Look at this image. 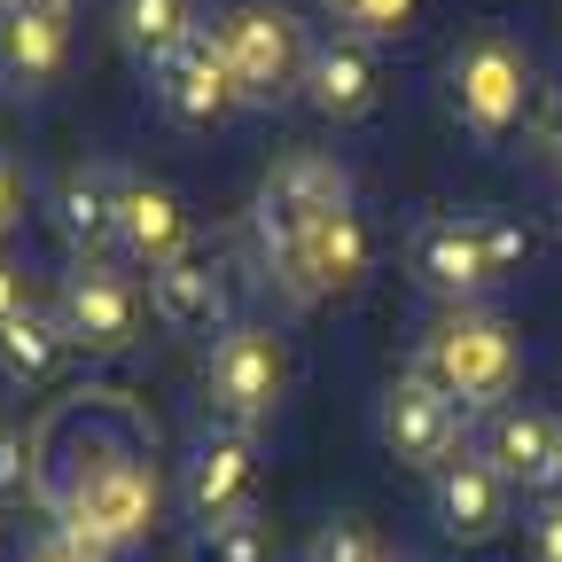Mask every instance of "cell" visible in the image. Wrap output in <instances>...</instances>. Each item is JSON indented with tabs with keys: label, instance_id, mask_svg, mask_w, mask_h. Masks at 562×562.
I'll return each mask as SVG.
<instances>
[{
	"label": "cell",
	"instance_id": "1",
	"mask_svg": "<svg viewBox=\"0 0 562 562\" xmlns=\"http://www.w3.org/2000/svg\"><path fill=\"white\" fill-rule=\"evenodd\" d=\"M47 508L70 539L125 554L157 531V469L140 446H94V461H79V476L63 492H47Z\"/></svg>",
	"mask_w": 562,
	"mask_h": 562
},
{
	"label": "cell",
	"instance_id": "2",
	"mask_svg": "<svg viewBox=\"0 0 562 562\" xmlns=\"http://www.w3.org/2000/svg\"><path fill=\"white\" fill-rule=\"evenodd\" d=\"M406 375L438 383L461 414H501V406H508V391H516V336H508V321H501V313H484V305H453L446 321L422 328Z\"/></svg>",
	"mask_w": 562,
	"mask_h": 562
},
{
	"label": "cell",
	"instance_id": "3",
	"mask_svg": "<svg viewBox=\"0 0 562 562\" xmlns=\"http://www.w3.org/2000/svg\"><path fill=\"white\" fill-rule=\"evenodd\" d=\"M211 40H220V55H227V79H235L243 110H281V102H297L313 32L281 9V0H227V9L211 16Z\"/></svg>",
	"mask_w": 562,
	"mask_h": 562
},
{
	"label": "cell",
	"instance_id": "4",
	"mask_svg": "<svg viewBox=\"0 0 562 562\" xmlns=\"http://www.w3.org/2000/svg\"><path fill=\"white\" fill-rule=\"evenodd\" d=\"M290 398V344H281L266 321H235L227 336H211V360H203V422L220 430L258 438L266 422Z\"/></svg>",
	"mask_w": 562,
	"mask_h": 562
},
{
	"label": "cell",
	"instance_id": "5",
	"mask_svg": "<svg viewBox=\"0 0 562 562\" xmlns=\"http://www.w3.org/2000/svg\"><path fill=\"white\" fill-rule=\"evenodd\" d=\"M446 102H453V117H461L469 140L501 149V140L524 125V110H531V55L501 24L469 32L453 47V63H446Z\"/></svg>",
	"mask_w": 562,
	"mask_h": 562
},
{
	"label": "cell",
	"instance_id": "6",
	"mask_svg": "<svg viewBox=\"0 0 562 562\" xmlns=\"http://www.w3.org/2000/svg\"><path fill=\"white\" fill-rule=\"evenodd\" d=\"M336 211H351V172L328 149H290V157L258 180V195H250V235H258L266 266L290 250L305 227L336 220Z\"/></svg>",
	"mask_w": 562,
	"mask_h": 562
},
{
	"label": "cell",
	"instance_id": "7",
	"mask_svg": "<svg viewBox=\"0 0 562 562\" xmlns=\"http://www.w3.org/2000/svg\"><path fill=\"white\" fill-rule=\"evenodd\" d=\"M55 313H63L70 351H87V360H125V351L140 344V290L110 258H70Z\"/></svg>",
	"mask_w": 562,
	"mask_h": 562
},
{
	"label": "cell",
	"instance_id": "8",
	"mask_svg": "<svg viewBox=\"0 0 562 562\" xmlns=\"http://www.w3.org/2000/svg\"><path fill=\"white\" fill-rule=\"evenodd\" d=\"M375 266V243H368V220L360 211H336V220L305 227L290 250L273 258V290L290 297V305H321V297H344V290H360Z\"/></svg>",
	"mask_w": 562,
	"mask_h": 562
},
{
	"label": "cell",
	"instance_id": "9",
	"mask_svg": "<svg viewBox=\"0 0 562 562\" xmlns=\"http://www.w3.org/2000/svg\"><path fill=\"white\" fill-rule=\"evenodd\" d=\"M375 438L398 469H422V476H438L446 461H461V406L438 391V383H422V375H398L375 406Z\"/></svg>",
	"mask_w": 562,
	"mask_h": 562
},
{
	"label": "cell",
	"instance_id": "10",
	"mask_svg": "<svg viewBox=\"0 0 562 562\" xmlns=\"http://www.w3.org/2000/svg\"><path fill=\"white\" fill-rule=\"evenodd\" d=\"M250 492H258V438L203 422V430L188 438V461H180V508H188V524L243 516Z\"/></svg>",
	"mask_w": 562,
	"mask_h": 562
},
{
	"label": "cell",
	"instance_id": "11",
	"mask_svg": "<svg viewBox=\"0 0 562 562\" xmlns=\"http://www.w3.org/2000/svg\"><path fill=\"white\" fill-rule=\"evenodd\" d=\"M406 266L430 297L453 305H476L492 290V266H484V243H476V211H422L406 227Z\"/></svg>",
	"mask_w": 562,
	"mask_h": 562
},
{
	"label": "cell",
	"instance_id": "12",
	"mask_svg": "<svg viewBox=\"0 0 562 562\" xmlns=\"http://www.w3.org/2000/svg\"><path fill=\"white\" fill-rule=\"evenodd\" d=\"M149 94H157V110H165L172 125H188V133H211V125H227V117L243 110V94H235V79H227V55H220V40H211V24H203L172 63L149 70Z\"/></svg>",
	"mask_w": 562,
	"mask_h": 562
},
{
	"label": "cell",
	"instance_id": "13",
	"mask_svg": "<svg viewBox=\"0 0 562 562\" xmlns=\"http://www.w3.org/2000/svg\"><path fill=\"white\" fill-rule=\"evenodd\" d=\"M297 102L328 125H360L375 102H383V70H375V47L351 40V32H321L313 55H305V87Z\"/></svg>",
	"mask_w": 562,
	"mask_h": 562
},
{
	"label": "cell",
	"instance_id": "14",
	"mask_svg": "<svg viewBox=\"0 0 562 562\" xmlns=\"http://www.w3.org/2000/svg\"><path fill=\"white\" fill-rule=\"evenodd\" d=\"M117 250H125L133 266H149V273L180 266V258L195 250V211L180 203V188H165V180H149V172H125Z\"/></svg>",
	"mask_w": 562,
	"mask_h": 562
},
{
	"label": "cell",
	"instance_id": "15",
	"mask_svg": "<svg viewBox=\"0 0 562 562\" xmlns=\"http://www.w3.org/2000/svg\"><path fill=\"white\" fill-rule=\"evenodd\" d=\"M47 211H55V235L70 243V258H110V250H117V211H125V172H117L110 157L70 165V172L55 180Z\"/></svg>",
	"mask_w": 562,
	"mask_h": 562
},
{
	"label": "cell",
	"instance_id": "16",
	"mask_svg": "<svg viewBox=\"0 0 562 562\" xmlns=\"http://www.w3.org/2000/svg\"><path fill=\"white\" fill-rule=\"evenodd\" d=\"M149 313L172 328V336H227L235 328V290H227V266L188 250L180 266L149 273Z\"/></svg>",
	"mask_w": 562,
	"mask_h": 562
},
{
	"label": "cell",
	"instance_id": "17",
	"mask_svg": "<svg viewBox=\"0 0 562 562\" xmlns=\"http://www.w3.org/2000/svg\"><path fill=\"white\" fill-rule=\"evenodd\" d=\"M63 55H70V16L24 9V0L0 9V94H16V102L47 94L63 79Z\"/></svg>",
	"mask_w": 562,
	"mask_h": 562
},
{
	"label": "cell",
	"instance_id": "18",
	"mask_svg": "<svg viewBox=\"0 0 562 562\" xmlns=\"http://www.w3.org/2000/svg\"><path fill=\"white\" fill-rule=\"evenodd\" d=\"M430 508H438V531L446 539H469L476 547V539H492V531L508 524V476L469 446L461 461H446L430 476Z\"/></svg>",
	"mask_w": 562,
	"mask_h": 562
},
{
	"label": "cell",
	"instance_id": "19",
	"mask_svg": "<svg viewBox=\"0 0 562 562\" xmlns=\"http://www.w3.org/2000/svg\"><path fill=\"white\" fill-rule=\"evenodd\" d=\"M70 360V336H63V313L47 305H24L16 321H0V383L9 391H47Z\"/></svg>",
	"mask_w": 562,
	"mask_h": 562
},
{
	"label": "cell",
	"instance_id": "20",
	"mask_svg": "<svg viewBox=\"0 0 562 562\" xmlns=\"http://www.w3.org/2000/svg\"><path fill=\"white\" fill-rule=\"evenodd\" d=\"M476 453L501 469L508 484H547V469H554V414H531V406H501V414H484Z\"/></svg>",
	"mask_w": 562,
	"mask_h": 562
},
{
	"label": "cell",
	"instance_id": "21",
	"mask_svg": "<svg viewBox=\"0 0 562 562\" xmlns=\"http://www.w3.org/2000/svg\"><path fill=\"white\" fill-rule=\"evenodd\" d=\"M110 24H117V47H125L140 70H157V63H172V55L203 32V9H195V0H117Z\"/></svg>",
	"mask_w": 562,
	"mask_h": 562
},
{
	"label": "cell",
	"instance_id": "22",
	"mask_svg": "<svg viewBox=\"0 0 562 562\" xmlns=\"http://www.w3.org/2000/svg\"><path fill=\"white\" fill-rule=\"evenodd\" d=\"M188 562H273V531H266L258 508H243V516H227V524H195Z\"/></svg>",
	"mask_w": 562,
	"mask_h": 562
},
{
	"label": "cell",
	"instance_id": "23",
	"mask_svg": "<svg viewBox=\"0 0 562 562\" xmlns=\"http://www.w3.org/2000/svg\"><path fill=\"white\" fill-rule=\"evenodd\" d=\"M40 492V438L16 430V422H0V508H16Z\"/></svg>",
	"mask_w": 562,
	"mask_h": 562
},
{
	"label": "cell",
	"instance_id": "24",
	"mask_svg": "<svg viewBox=\"0 0 562 562\" xmlns=\"http://www.w3.org/2000/svg\"><path fill=\"white\" fill-rule=\"evenodd\" d=\"M476 243H484L492 281H508V273L531 258V235H524V220H508V211H476Z\"/></svg>",
	"mask_w": 562,
	"mask_h": 562
},
{
	"label": "cell",
	"instance_id": "25",
	"mask_svg": "<svg viewBox=\"0 0 562 562\" xmlns=\"http://www.w3.org/2000/svg\"><path fill=\"white\" fill-rule=\"evenodd\" d=\"M305 562H383V539H375L360 516H336V524H321V531H313Z\"/></svg>",
	"mask_w": 562,
	"mask_h": 562
},
{
	"label": "cell",
	"instance_id": "26",
	"mask_svg": "<svg viewBox=\"0 0 562 562\" xmlns=\"http://www.w3.org/2000/svg\"><path fill=\"white\" fill-rule=\"evenodd\" d=\"M414 9L422 0H360V9H351V40H368V47H391L398 32H414Z\"/></svg>",
	"mask_w": 562,
	"mask_h": 562
},
{
	"label": "cell",
	"instance_id": "27",
	"mask_svg": "<svg viewBox=\"0 0 562 562\" xmlns=\"http://www.w3.org/2000/svg\"><path fill=\"white\" fill-rule=\"evenodd\" d=\"M24 203H32V172H24L9 149H0V243L24 227Z\"/></svg>",
	"mask_w": 562,
	"mask_h": 562
},
{
	"label": "cell",
	"instance_id": "28",
	"mask_svg": "<svg viewBox=\"0 0 562 562\" xmlns=\"http://www.w3.org/2000/svg\"><path fill=\"white\" fill-rule=\"evenodd\" d=\"M24 562H110V554H102V547H87V539H70L63 524H47V531L24 547Z\"/></svg>",
	"mask_w": 562,
	"mask_h": 562
},
{
	"label": "cell",
	"instance_id": "29",
	"mask_svg": "<svg viewBox=\"0 0 562 562\" xmlns=\"http://www.w3.org/2000/svg\"><path fill=\"white\" fill-rule=\"evenodd\" d=\"M531 554L539 562H562V501H539L531 508Z\"/></svg>",
	"mask_w": 562,
	"mask_h": 562
},
{
	"label": "cell",
	"instance_id": "30",
	"mask_svg": "<svg viewBox=\"0 0 562 562\" xmlns=\"http://www.w3.org/2000/svg\"><path fill=\"white\" fill-rule=\"evenodd\" d=\"M24 305H32V281H24V266L9 250H0V321H16Z\"/></svg>",
	"mask_w": 562,
	"mask_h": 562
},
{
	"label": "cell",
	"instance_id": "31",
	"mask_svg": "<svg viewBox=\"0 0 562 562\" xmlns=\"http://www.w3.org/2000/svg\"><path fill=\"white\" fill-rule=\"evenodd\" d=\"M539 149H547V165H562V87L539 94Z\"/></svg>",
	"mask_w": 562,
	"mask_h": 562
},
{
	"label": "cell",
	"instance_id": "32",
	"mask_svg": "<svg viewBox=\"0 0 562 562\" xmlns=\"http://www.w3.org/2000/svg\"><path fill=\"white\" fill-rule=\"evenodd\" d=\"M351 9H360V0H321V16H336V32L351 24Z\"/></svg>",
	"mask_w": 562,
	"mask_h": 562
},
{
	"label": "cell",
	"instance_id": "33",
	"mask_svg": "<svg viewBox=\"0 0 562 562\" xmlns=\"http://www.w3.org/2000/svg\"><path fill=\"white\" fill-rule=\"evenodd\" d=\"M547 484L562 492V422H554V469H547Z\"/></svg>",
	"mask_w": 562,
	"mask_h": 562
},
{
	"label": "cell",
	"instance_id": "34",
	"mask_svg": "<svg viewBox=\"0 0 562 562\" xmlns=\"http://www.w3.org/2000/svg\"><path fill=\"white\" fill-rule=\"evenodd\" d=\"M383 562H398V554H383Z\"/></svg>",
	"mask_w": 562,
	"mask_h": 562
},
{
	"label": "cell",
	"instance_id": "35",
	"mask_svg": "<svg viewBox=\"0 0 562 562\" xmlns=\"http://www.w3.org/2000/svg\"><path fill=\"white\" fill-rule=\"evenodd\" d=\"M0 9H9V0H0Z\"/></svg>",
	"mask_w": 562,
	"mask_h": 562
}]
</instances>
